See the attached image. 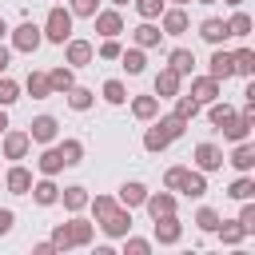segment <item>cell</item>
<instances>
[{
    "label": "cell",
    "instance_id": "9a60e30c",
    "mask_svg": "<svg viewBox=\"0 0 255 255\" xmlns=\"http://www.w3.org/2000/svg\"><path fill=\"white\" fill-rule=\"evenodd\" d=\"M207 76H211V80H227V76H235V68H231V52H223L219 44H215V52H211Z\"/></svg>",
    "mask_w": 255,
    "mask_h": 255
},
{
    "label": "cell",
    "instance_id": "db71d44e",
    "mask_svg": "<svg viewBox=\"0 0 255 255\" xmlns=\"http://www.w3.org/2000/svg\"><path fill=\"white\" fill-rule=\"evenodd\" d=\"M4 36H8V20L0 16V40H4Z\"/></svg>",
    "mask_w": 255,
    "mask_h": 255
},
{
    "label": "cell",
    "instance_id": "4fadbf2b",
    "mask_svg": "<svg viewBox=\"0 0 255 255\" xmlns=\"http://www.w3.org/2000/svg\"><path fill=\"white\" fill-rule=\"evenodd\" d=\"M199 36H203L207 44H223V40L231 36V28H227V20H219V16H207V20L199 24Z\"/></svg>",
    "mask_w": 255,
    "mask_h": 255
},
{
    "label": "cell",
    "instance_id": "4dcf8cb0",
    "mask_svg": "<svg viewBox=\"0 0 255 255\" xmlns=\"http://www.w3.org/2000/svg\"><path fill=\"white\" fill-rule=\"evenodd\" d=\"M24 84H28V96H32V100H48V96H52V84H48L44 72H28Z\"/></svg>",
    "mask_w": 255,
    "mask_h": 255
},
{
    "label": "cell",
    "instance_id": "52a82bcc",
    "mask_svg": "<svg viewBox=\"0 0 255 255\" xmlns=\"http://www.w3.org/2000/svg\"><path fill=\"white\" fill-rule=\"evenodd\" d=\"M143 207H147L151 219H159V215H175V195H171V191H155V195L147 191V195H143Z\"/></svg>",
    "mask_w": 255,
    "mask_h": 255
},
{
    "label": "cell",
    "instance_id": "f6af8a7d",
    "mask_svg": "<svg viewBox=\"0 0 255 255\" xmlns=\"http://www.w3.org/2000/svg\"><path fill=\"white\" fill-rule=\"evenodd\" d=\"M88 207H92V215H96V223L116 207V199H108V195H96V199H88Z\"/></svg>",
    "mask_w": 255,
    "mask_h": 255
},
{
    "label": "cell",
    "instance_id": "603a6c76",
    "mask_svg": "<svg viewBox=\"0 0 255 255\" xmlns=\"http://www.w3.org/2000/svg\"><path fill=\"white\" fill-rule=\"evenodd\" d=\"M179 191H183L187 199H203V195H207V179H203V171H187L183 183H179Z\"/></svg>",
    "mask_w": 255,
    "mask_h": 255
},
{
    "label": "cell",
    "instance_id": "680465c9",
    "mask_svg": "<svg viewBox=\"0 0 255 255\" xmlns=\"http://www.w3.org/2000/svg\"><path fill=\"white\" fill-rule=\"evenodd\" d=\"M227 4H243V0H227Z\"/></svg>",
    "mask_w": 255,
    "mask_h": 255
},
{
    "label": "cell",
    "instance_id": "f5cc1de1",
    "mask_svg": "<svg viewBox=\"0 0 255 255\" xmlns=\"http://www.w3.org/2000/svg\"><path fill=\"white\" fill-rule=\"evenodd\" d=\"M8 131V116H4V108H0V135Z\"/></svg>",
    "mask_w": 255,
    "mask_h": 255
},
{
    "label": "cell",
    "instance_id": "836d02e7",
    "mask_svg": "<svg viewBox=\"0 0 255 255\" xmlns=\"http://www.w3.org/2000/svg\"><path fill=\"white\" fill-rule=\"evenodd\" d=\"M48 84H52V92H68V88L76 84V76H72V68H64V64H60V68H52V72H48Z\"/></svg>",
    "mask_w": 255,
    "mask_h": 255
},
{
    "label": "cell",
    "instance_id": "cb8c5ba5",
    "mask_svg": "<svg viewBox=\"0 0 255 255\" xmlns=\"http://www.w3.org/2000/svg\"><path fill=\"white\" fill-rule=\"evenodd\" d=\"M60 199H64V207L76 215V211H84V207H88V187L72 183V187H64V191H60Z\"/></svg>",
    "mask_w": 255,
    "mask_h": 255
},
{
    "label": "cell",
    "instance_id": "c3c4849f",
    "mask_svg": "<svg viewBox=\"0 0 255 255\" xmlns=\"http://www.w3.org/2000/svg\"><path fill=\"white\" fill-rule=\"evenodd\" d=\"M239 227H243L247 235L255 231V203H247V199H243V211H239Z\"/></svg>",
    "mask_w": 255,
    "mask_h": 255
},
{
    "label": "cell",
    "instance_id": "1f68e13d",
    "mask_svg": "<svg viewBox=\"0 0 255 255\" xmlns=\"http://www.w3.org/2000/svg\"><path fill=\"white\" fill-rule=\"evenodd\" d=\"M60 147V159H64V167H76V163H84V143L80 139H64V143H56Z\"/></svg>",
    "mask_w": 255,
    "mask_h": 255
},
{
    "label": "cell",
    "instance_id": "484cf974",
    "mask_svg": "<svg viewBox=\"0 0 255 255\" xmlns=\"http://www.w3.org/2000/svg\"><path fill=\"white\" fill-rule=\"evenodd\" d=\"M64 96H68V108H72V112H88V108H92V100H96V92H92V88H76V84H72Z\"/></svg>",
    "mask_w": 255,
    "mask_h": 255
},
{
    "label": "cell",
    "instance_id": "2e32d148",
    "mask_svg": "<svg viewBox=\"0 0 255 255\" xmlns=\"http://www.w3.org/2000/svg\"><path fill=\"white\" fill-rule=\"evenodd\" d=\"M28 195H32L40 207H52V203H60V187L52 183V175H44L40 183H32V191H28Z\"/></svg>",
    "mask_w": 255,
    "mask_h": 255
},
{
    "label": "cell",
    "instance_id": "d4e9b609",
    "mask_svg": "<svg viewBox=\"0 0 255 255\" xmlns=\"http://www.w3.org/2000/svg\"><path fill=\"white\" fill-rule=\"evenodd\" d=\"M231 68H235V76H255V52L251 48H239V52H231Z\"/></svg>",
    "mask_w": 255,
    "mask_h": 255
},
{
    "label": "cell",
    "instance_id": "9f6ffc18",
    "mask_svg": "<svg viewBox=\"0 0 255 255\" xmlns=\"http://www.w3.org/2000/svg\"><path fill=\"white\" fill-rule=\"evenodd\" d=\"M199 4H215V0H199Z\"/></svg>",
    "mask_w": 255,
    "mask_h": 255
},
{
    "label": "cell",
    "instance_id": "b9f144b4",
    "mask_svg": "<svg viewBox=\"0 0 255 255\" xmlns=\"http://www.w3.org/2000/svg\"><path fill=\"white\" fill-rule=\"evenodd\" d=\"M68 12H72V16H88V20H92V16L100 12V0H68Z\"/></svg>",
    "mask_w": 255,
    "mask_h": 255
},
{
    "label": "cell",
    "instance_id": "4316f807",
    "mask_svg": "<svg viewBox=\"0 0 255 255\" xmlns=\"http://www.w3.org/2000/svg\"><path fill=\"white\" fill-rule=\"evenodd\" d=\"M131 112H135V120H155L159 116V96H135Z\"/></svg>",
    "mask_w": 255,
    "mask_h": 255
},
{
    "label": "cell",
    "instance_id": "5bb4252c",
    "mask_svg": "<svg viewBox=\"0 0 255 255\" xmlns=\"http://www.w3.org/2000/svg\"><path fill=\"white\" fill-rule=\"evenodd\" d=\"M64 44H68V64H72V68H88V64H92L96 48H92L88 40H64Z\"/></svg>",
    "mask_w": 255,
    "mask_h": 255
},
{
    "label": "cell",
    "instance_id": "6f0895ef",
    "mask_svg": "<svg viewBox=\"0 0 255 255\" xmlns=\"http://www.w3.org/2000/svg\"><path fill=\"white\" fill-rule=\"evenodd\" d=\"M175 4H191V0H175Z\"/></svg>",
    "mask_w": 255,
    "mask_h": 255
},
{
    "label": "cell",
    "instance_id": "277c9868",
    "mask_svg": "<svg viewBox=\"0 0 255 255\" xmlns=\"http://www.w3.org/2000/svg\"><path fill=\"white\" fill-rule=\"evenodd\" d=\"M40 44H44V32H40L32 20H24V24L12 32V48H16V52H28V56H32Z\"/></svg>",
    "mask_w": 255,
    "mask_h": 255
},
{
    "label": "cell",
    "instance_id": "5b68a950",
    "mask_svg": "<svg viewBox=\"0 0 255 255\" xmlns=\"http://www.w3.org/2000/svg\"><path fill=\"white\" fill-rule=\"evenodd\" d=\"M56 131H60L56 116H36V120L28 124V139H36V143H52V139H56Z\"/></svg>",
    "mask_w": 255,
    "mask_h": 255
},
{
    "label": "cell",
    "instance_id": "8fae6325",
    "mask_svg": "<svg viewBox=\"0 0 255 255\" xmlns=\"http://www.w3.org/2000/svg\"><path fill=\"white\" fill-rule=\"evenodd\" d=\"M195 104H211V100H219V80H211V76H199V80H191V92H187Z\"/></svg>",
    "mask_w": 255,
    "mask_h": 255
},
{
    "label": "cell",
    "instance_id": "816d5d0a",
    "mask_svg": "<svg viewBox=\"0 0 255 255\" xmlns=\"http://www.w3.org/2000/svg\"><path fill=\"white\" fill-rule=\"evenodd\" d=\"M8 64H12V48H4V44H0V76L8 72Z\"/></svg>",
    "mask_w": 255,
    "mask_h": 255
},
{
    "label": "cell",
    "instance_id": "7c38bea8",
    "mask_svg": "<svg viewBox=\"0 0 255 255\" xmlns=\"http://www.w3.org/2000/svg\"><path fill=\"white\" fill-rule=\"evenodd\" d=\"M195 167H199V171H219V167H223V151H219L215 143H199V147H195Z\"/></svg>",
    "mask_w": 255,
    "mask_h": 255
},
{
    "label": "cell",
    "instance_id": "f907efd6",
    "mask_svg": "<svg viewBox=\"0 0 255 255\" xmlns=\"http://www.w3.org/2000/svg\"><path fill=\"white\" fill-rule=\"evenodd\" d=\"M12 223H16V215H12L8 207H0V235H8V231H12Z\"/></svg>",
    "mask_w": 255,
    "mask_h": 255
},
{
    "label": "cell",
    "instance_id": "f546056e",
    "mask_svg": "<svg viewBox=\"0 0 255 255\" xmlns=\"http://www.w3.org/2000/svg\"><path fill=\"white\" fill-rule=\"evenodd\" d=\"M64 227H68L72 247H88V243H92V223H88V219H72V223H64Z\"/></svg>",
    "mask_w": 255,
    "mask_h": 255
},
{
    "label": "cell",
    "instance_id": "e0dca14e",
    "mask_svg": "<svg viewBox=\"0 0 255 255\" xmlns=\"http://www.w3.org/2000/svg\"><path fill=\"white\" fill-rule=\"evenodd\" d=\"M179 235H183V227H179L175 215H159L155 219V243H179Z\"/></svg>",
    "mask_w": 255,
    "mask_h": 255
},
{
    "label": "cell",
    "instance_id": "ba28073f",
    "mask_svg": "<svg viewBox=\"0 0 255 255\" xmlns=\"http://www.w3.org/2000/svg\"><path fill=\"white\" fill-rule=\"evenodd\" d=\"M159 28H163V36H183L187 32V12L183 8H163L159 12Z\"/></svg>",
    "mask_w": 255,
    "mask_h": 255
},
{
    "label": "cell",
    "instance_id": "8d00e7d4",
    "mask_svg": "<svg viewBox=\"0 0 255 255\" xmlns=\"http://www.w3.org/2000/svg\"><path fill=\"white\" fill-rule=\"evenodd\" d=\"M16 100H20V84L8 80V76H0V108H12Z\"/></svg>",
    "mask_w": 255,
    "mask_h": 255
},
{
    "label": "cell",
    "instance_id": "e575fe53",
    "mask_svg": "<svg viewBox=\"0 0 255 255\" xmlns=\"http://www.w3.org/2000/svg\"><path fill=\"white\" fill-rule=\"evenodd\" d=\"M227 195H231V199H239V203H243V199H251V195H255V179L243 171V175H239V179L227 187Z\"/></svg>",
    "mask_w": 255,
    "mask_h": 255
},
{
    "label": "cell",
    "instance_id": "bcb514c9",
    "mask_svg": "<svg viewBox=\"0 0 255 255\" xmlns=\"http://www.w3.org/2000/svg\"><path fill=\"white\" fill-rule=\"evenodd\" d=\"M124 251H128V255H147L151 243H147V239H135V235H124Z\"/></svg>",
    "mask_w": 255,
    "mask_h": 255
},
{
    "label": "cell",
    "instance_id": "44dd1931",
    "mask_svg": "<svg viewBox=\"0 0 255 255\" xmlns=\"http://www.w3.org/2000/svg\"><path fill=\"white\" fill-rule=\"evenodd\" d=\"M120 64H124V72H128V76H143V68H147L143 48H124V52H120Z\"/></svg>",
    "mask_w": 255,
    "mask_h": 255
},
{
    "label": "cell",
    "instance_id": "60d3db41",
    "mask_svg": "<svg viewBox=\"0 0 255 255\" xmlns=\"http://www.w3.org/2000/svg\"><path fill=\"white\" fill-rule=\"evenodd\" d=\"M104 100H108V104H116V108H120V104H124V100H128V88H124V84H120V80H108V84H104Z\"/></svg>",
    "mask_w": 255,
    "mask_h": 255
},
{
    "label": "cell",
    "instance_id": "d590c367",
    "mask_svg": "<svg viewBox=\"0 0 255 255\" xmlns=\"http://www.w3.org/2000/svg\"><path fill=\"white\" fill-rule=\"evenodd\" d=\"M215 231H219V239H223L227 247H235V243H243V235H247V231L239 227V219H235V223H219Z\"/></svg>",
    "mask_w": 255,
    "mask_h": 255
},
{
    "label": "cell",
    "instance_id": "ffe728a7",
    "mask_svg": "<svg viewBox=\"0 0 255 255\" xmlns=\"http://www.w3.org/2000/svg\"><path fill=\"white\" fill-rule=\"evenodd\" d=\"M131 36H135V48H159V40H163V32H159L151 20H143Z\"/></svg>",
    "mask_w": 255,
    "mask_h": 255
},
{
    "label": "cell",
    "instance_id": "30bf717a",
    "mask_svg": "<svg viewBox=\"0 0 255 255\" xmlns=\"http://www.w3.org/2000/svg\"><path fill=\"white\" fill-rule=\"evenodd\" d=\"M179 72H171V68H159V76H155V96L159 100H175L179 96Z\"/></svg>",
    "mask_w": 255,
    "mask_h": 255
},
{
    "label": "cell",
    "instance_id": "ab89813d",
    "mask_svg": "<svg viewBox=\"0 0 255 255\" xmlns=\"http://www.w3.org/2000/svg\"><path fill=\"white\" fill-rule=\"evenodd\" d=\"M120 52H124V44H120L116 36H104V44L96 48V56H100V60H120Z\"/></svg>",
    "mask_w": 255,
    "mask_h": 255
},
{
    "label": "cell",
    "instance_id": "83f0119b",
    "mask_svg": "<svg viewBox=\"0 0 255 255\" xmlns=\"http://www.w3.org/2000/svg\"><path fill=\"white\" fill-rule=\"evenodd\" d=\"M235 116H239V112H235L231 104H219V100H211V104H207V120H211L215 128H227Z\"/></svg>",
    "mask_w": 255,
    "mask_h": 255
},
{
    "label": "cell",
    "instance_id": "7bdbcfd3",
    "mask_svg": "<svg viewBox=\"0 0 255 255\" xmlns=\"http://www.w3.org/2000/svg\"><path fill=\"white\" fill-rule=\"evenodd\" d=\"M227 28H231V36H251V16L247 12H235L227 20Z\"/></svg>",
    "mask_w": 255,
    "mask_h": 255
},
{
    "label": "cell",
    "instance_id": "7a4b0ae2",
    "mask_svg": "<svg viewBox=\"0 0 255 255\" xmlns=\"http://www.w3.org/2000/svg\"><path fill=\"white\" fill-rule=\"evenodd\" d=\"M44 40L48 44H64V40H72V12L64 8V4H52V12H48V20H44Z\"/></svg>",
    "mask_w": 255,
    "mask_h": 255
},
{
    "label": "cell",
    "instance_id": "f35d334b",
    "mask_svg": "<svg viewBox=\"0 0 255 255\" xmlns=\"http://www.w3.org/2000/svg\"><path fill=\"white\" fill-rule=\"evenodd\" d=\"M195 227H199V231H215V227H219V211H215V207H199V211H195Z\"/></svg>",
    "mask_w": 255,
    "mask_h": 255
},
{
    "label": "cell",
    "instance_id": "7dc6e473",
    "mask_svg": "<svg viewBox=\"0 0 255 255\" xmlns=\"http://www.w3.org/2000/svg\"><path fill=\"white\" fill-rule=\"evenodd\" d=\"M183 175H187V167H167V175H163V187H167V191H179Z\"/></svg>",
    "mask_w": 255,
    "mask_h": 255
},
{
    "label": "cell",
    "instance_id": "8992f818",
    "mask_svg": "<svg viewBox=\"0 0 255 255\" xmlns=\"http://www.w3.org/2000/svg\"><path fill=\"white\" fill-rule=\"evenodd\" d=\"M0 147H4L8 159H24L28 147H32V139H28V131H4L0 135Z\"/></svg>",
    "mask_w": 255,
    "mask_h": 255
},
{
    "label": "cell",
    "instance_id": "3957f363",
    "mask_svg": "<svg viewBox=\"0 0 255 255\" xmlns=\"http://www.w3.org/2000/svg\"><path fill=\"white\" fill-rule=\"evenodd\" d=\"M100 227H104L112 239H124V235L131 231V207H120V203H116V207L100 219Z\"/></svg>",
    "mask_w": 255,
    "mask_h": 255
},
{
    "label": "cell",
    "instance_id": "74e56055",
    "mask_svg": "<svg viewBox=\"0 0 255 255\" xmlns=\"http://www.w3.org/2000/svg\"><path fill=\"white\" fill-rule=\"evenodd\" d=\"M175 116H179V120H195V116H199V104L179 92V96H175Z\"/></svg>",
    "mask_w": 255,
    "mask_h": 255
},
{
    "label": "cell",
    "instance_id": "ee69618b",
    "mask_svg": "<svg viewBox=\"0 0 255 255\" xmlns=\"http://www.w3.org/2000/svg\"><path fill=\"white\" fill-rule=\"evenodd\" d=\"M135 4V12L143 16V20H155L159 12H163V0H131Z\"/></svg>",
    "mask_w": 255,
    "mask_h": 255
},
{
    "label": "cell",
    "instance_id": "7402d4cb",
    "mask_svg": "<svg viewBox=\"0 0 255 255\" xmlns=\"http://www.w3.org/2000/svg\"><path fill=\"white\" fill-rule=\"evenodd\" d=\"M167 68L179 72V76H191V68H195V52H191V48H175V52L167 56Z\"/></svg>",
    "mask_w": 255,
    "mask_h": 255
},
{
    "label": "cell",
    "instance_id": "11a10c76",
    "mask_svg": "<svg viewBox=\"0 0 255 255\" xmlns=\"http://www.w3.org/2000/svg\"><path fill=\"white\" fill-rule=\"evenodd\" d=\"M112 4H116V8H124V4H131V0H112Z\"/></svg>",
    "mask_w": 255,
    "mask_h": 255
},
{
    "label": "cell",
    "instance_id": "d6a6232c",
    "mask_svg": "<svg viewBox=\"0 0 255 255\" xmlns=\"http://www.w3.org/2000/svg\"><path fill=\"white\" fill-rule=\"evenodd\" d=\"M44 175H56V171H64V159H60V147H44L40 151V163H36Z\"/></svg>",
    "mask_w": 255,
    "mask_h": 255
},
{
    "label": "cell",
    "instance_id": "6da1fadb",
    "mask_svg": "<svg viewBox=\"0 0 255 255\" xmlns=\"http://www.w3.org/2000/svg\"><path fill=\"white\" fill-rule=\"evenodd\" d=\"M183 128H187V120H179L175 112H171V116H159V120L143 131V147H147V151H163L171 139L183 135Z\"/></svg>",
    "mask_w": 255,
    "mask_h": 255
},
{
    "label": "cell",
    "instance_id": "ac0fdd59",
    "mask_svg": "<svg viewBox=\"0 0 255 255\" xmlns=\"http://www.w3.org/2000/svg\"><path fill=\"white\" fill-rule=\"evenodd\" d=\"M92 20H96V32H100V36H120V32H124V20H120V12H116V8L96 12Z\"/></svg>",
    "mask_w": 255,
    "mask_h": 255
},
{
    "label": "cell",
    "instance_id": "d6986e66",
    "mask_svg": "<svg viewBox=\"0 0 255 255\" xmlns=\"http://www.w3.org/2000/svg\"><path fill=\"white\" fill-rule=\"evenodd\" d=\"M235 171H251L255 167V143H247V139H239V147L231 151V159H227Z\"/></svg>",
    "mask_w": 255,
    "mask_h": 255
},
{
    "label": "cell",
    "instance_id": "681fc988",
    "mask_svg": "<svg viewBox=\"0 0 255 255\" xmlns=\"http://www.w3.org/2000/svg\"><path fill=\"white\" fill-rule=\"evenodd\" d=\"M52 247H56V251H68V247H72V239H68V227H64V223H56V227H52Z\"/></svg>",
    "mask_w": 255,
    "mask_h": 255
},
{
    "label": "cell",
    "instance_id": "9c48e42d",
    "mask_svg": "<svg viewBox=\"0 0 255 255\" xmlns=\"http://www.w3.org/2000/svg\"><path fill=\"white\" fill-rule=\"evenodd\" d=\"M4 187H8L12 195H28V191H32V171L20 167V163H12L8 175H4Z\"/></svg>",
    "mask_w": 255,
    "mask_h": 255
},
{
    "label": "cell",
    "instance_id": "f1b7e54d",
    "mask_svg": "<svg viewBox=\"0 0 255 255\" xmlns=\"http://www.w3.org/2000/svg\"><path fill=\"white\" fill-rule=\"evenodd\" d=\"M143 195H147V187H143L139 179H131V183H124V187H120V207H139V203H143Z\"/></svg>",
    "mask_w": 255,
    "mask_h": 255
}]
</instances>
